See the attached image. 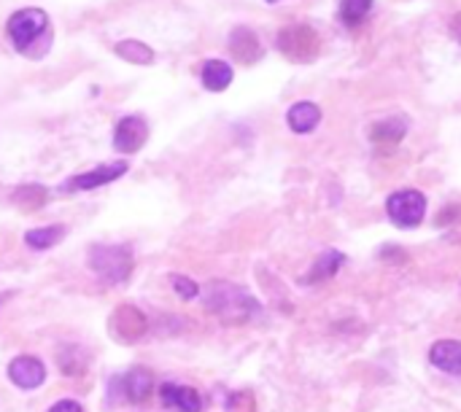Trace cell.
<instances>
[{
  "instance_id": "obj_1",
  "label": "cell",
  "mask_w": 461,
  "mask_h": 412,
  "mask_svg": "<svg viewBox=\"0 0 461 412\" xmlns=\"http://www.w3.org/2000/svg\"><path fill=\"white\" fill-rule=\"evenodd\" d=\"M203 302H205V310L214 313L222 324H246L259 310V302L246 289L235 284H224V281L208 284L203 292Z\"/></svg>"
},
{
  "instance_id": "obj_14",
  "label": "cell",
  "mask_w": 461,
  "mask_h": 412,
  "mask_svg": "<svg viewBox=\"0 0 461 412\" xmlns=\"http://www.w3.org/2000/svg\"><path fill=\"white\" fill-rule=\"evenodd\" d=\"M343 261H346V256H343L340 251H324V253L316 259V264L305 272L302 284H322V281H330L332 275H338V269L343 267Z\"/></svg>"
},
{
  "instance_id": "obj_25",
  "label": "cell",
  "mask_w": 461,
  "mask_h": 412,
  "mask_svg": "<svg viewBox=\"0 0 461 412\" xmlns=\"http://www.w3.org/2000/svg\"><path fill=\"white\" fill-rule=\"evenodd\" d=\"M267 4H278V0H267Z\"/></svg>"
},
{
  "instance_id": "obj_2",
  "label": "cell",
  "mask_w": 461,
  "mask_h": 412,
  "mask_svg": "<svg viewBox=\"0 0 461 412\" xmlns=\"http://www.w3.org/2000/svg\"><path fill=\"white\" fill-rule=\"evenodd\" d=\"M89 267L105 284H124L132 272V251L127 245H95L89 251Z\"/></svg>"
},
{
  "instance_id": "obj_7",
  "label": "cell",
  "mask_w": 461,
  "mask_h": 412,
  "mask_svg": "<svg viewBox=\"0 0 461 412\" xmlns=\"http://www.w3.org/2000/svg\"><path fill=\"white\" fill-rule=\"evenodd\" d=\"M111 391H113V393H119L124 401L143 404V401L151 396V391H154V377H151V372H148V369L135 367V369H130L127 375L113 377V380H111Z\"/></svg>"
},
{
  "instance_id": "obj_3",
  "label": "cell",
  "mask_w": 461,
  "mask_h": 412,
  "mask_svg": "<svg viewBox=\"0 0 461 412\" xmlns=\"http://www.w3.org/2000/svg\"><path fill=\"white\" fill-rule=\"evenodd\" d=\"M278 49L294 62H311L319 54V33L307 25H291L278 33Z\"/></svg>"
},
{
  "instance_id": "obj_9",
  "label": "cell",
  "mask_w": 461,
  "mask_h": 412,
  "mask_svg": "<svg viewBox=\"0 0 461 412\" xmlns=\"http://www.w3.org/2000/svg\"><path fill=\"white\" fill-rule=\"evenodd\" d=\"M124 173H127V162L100 165V168H95V170H89V173H81V176L68 178V184H65L63 189H65L68 194H73V192H89V189H97V186H103V184H111V181L122 178Z\"/></svg>"
},
{
  "instance_id": "obj_16",
  "label": "cell",
  "mask_w": 461,
  "mask_h": 412,
  "mask_svg": "<svg viewBox=\"0 0 461 412\" xmlns=\"http://www.w3.org/2000/svg\"><path fill=\"white\" fill-rule=\"evenodd\" d=\"M200 78L208 92H224L232 84V68L224 60H208L200 70Z\"/></svg>"
},
{
  "instance_id": "obj_20",
  "label": "cell",
  "mask_w": 461,
  "mask_h": 412,
  "mask_svg": "<svg viewBox=\"0 0 461 412\" xmlns=\"http://www.w3.org/2000/svg\"><path fill=\"white\" fill-rule=\"evenodd\" d=\"M373 12V0H340V17L346 25H362Z\"/></svg>"
},
{
  "instance_id": "obj_13",
  "label": "cell",
  "mask_w": 461,
  "mask_h": 412,
  "mask_svg": "<svg viewBox=\"0 0 461 412\" xmlns=\"http://www.w3.org/2000/svg\"><path fill=\"white\" fill-rule=\"evenodd\" d=\"M429 361L448 375H461V342L458 340H440L429 348Z\"/></svg>"
},
{
  "instance_id": "obj_12",
  "label": "cell",
  "mask_w": 461,
  "mask_h": 412,
  "mask_svg": "<svg viewBox=\"0 0 461 412\" xmlns=\"http://www.w3.org/2000/svg\"><path fill=\"white\" fill-rule=\"evenodd\" d=\"M322 121V108L311 100H299L289 108L286 113V124L291 132L297 135H307V132H314Z\"/></svg>"
},
{
  "instance_id": "obj_19",
  "label": "cell",
  "mask_w": 461,
  "mask_h": 412,
  "mask_svg": "<svg viewBox=\"0 0 461 412\" xmlns=\"http://www.w3.org/2000/svg\"><path fill=\"white\" fill-rule=\"evenodd\" d=\"M116 54L127 62H135V65H148L154 62V52L140 44V41H119L116 44Z\"/></svg>"
},
{
  "instance_id": "obj_5",
  "label": "cell",
  "mask_w": 461,
  "mask_h": 412,
  "mask_svg": "<svg viewBox=\"0 0 461 412\" xmlns=\"http://www.w3.org/2000/svg\"><path fill=\"white\" fill-rule=\"evenodd\" d=\"M46 25H49V20H46V14L41 9H22V12H17L9 20L6 30H9L12 44L20 52H28L30 54V46L46 33Z\"/></svg>"
},
{
  "instance_id": "obj_18",
  "label": "cell",
  "mask_w": 461,
  "mask_h": 412,
  "mask_svg": "<svg viewBox=\"0 0 461 412\" xmlns=\"http://www.w3.org/2000/svg\"><path fill=\"white\" fill-rule=\"evenodd\" d=\"M63 237H65V227L63 224L38 227V229H30L25 235V245L33 248V251H46V248H54Z\"/></svg>"
},
{
  "instance_id": "obj_6",
  "label": "cell",
  "mask_w": 461,
  "mask_h": 412,
  "mask_svg": "<svg viewBox=\"0 0 461 412\" xmlns=\"http://www.w3.org/2000/svg\"><path fill=\"white\" fill-rule=\"evenodd\" d=\"M108 326H111V334H113L119 342H138V340L146 334L148 321H146V316H143L135 305H122V308L113 310Z\"/></svg>"
},
{
  "instance_id": "obj_17",
  "label": "cell",
  "mask_w": 461,
  "mask_h": 412,
  "mask_svg": "<svg viewBox=\"0 0 461 412\" xmlns=\"http://www.w3.org/2000/svg\"><path fill=\"white\" fill-rule=\"evenodd\" d=\"M407 132V119L402 116H391V119H383L373 127V141L381 144V146H397Z\"/></svg>"
},
{
  "instance_id": "obj_4",
  "label": "cell",
  "mask_w": 461,
  "mask_h": 412,
  "mask_svg": "<svg viewBox=\"0 0 461 412\" xmlns=\"http://www.w3.org/2000/svg\"><path fill=\"white\" fill-rule=\"evenodd\" d=\"M386 213L389 218L402 227V229H413L423 221L426 216V197L418 192V189H402V192H394L389 200H386Z\"/></svg>"
},
{
  "instance_id": "obj_22",
  "label": "cell",
  "mask_w": 461,
  "mask_h": 412,
  "mask_svg": "<svg viewBox=\"0 0 461 412\" xmlns=\"http://www.w3.org/2000/svg\"><path fill=\"white\" fill-rule=\"evenodd\" d=\"M171 286L176 289V294L181 300H195L200 294V286L195 281H189L187 275H171Z\"/></svg>"
},
{
  "instance_id": "obj_23",
  "label": "cell",
  "mask_w": 461,
  "mask_h": 412,
  "mask_svg": "<svg viewBox=\"0 0 461 412\" xmlns=\"http://www.w3.org/2000/svg\"><path fill=\"white\" fill-rule=\"evenodd\" d=\"M49 412H84V407L76 399H60L57 404L49 407Z\"/></svg>"
},
{
  "instance_id": "obj_10",
  "label": "cell",
  "mask_w": 461,
  "mask_h": 412,
  "mask_svg": "<svg viewBox=\"0 0 461 412\" xmlns=\"http://www.w3.org/2000/svg\"><path fill=\"white\" fill-rule=\"evenodd\" d=\"M9 380L22 388V391H33L38 385H44L46 380V367L41 358L36 356H17L12 364H9Z\"/></svg>"
},
{
  "instance_id": "obj_11",
  "label": "cell",
  "mask_w": 461,
  "mask_h": 412,
  "mask_svg": "<svg viewBox=\"0 0 461 412\" xmlns=\"http://www.w3.org/2000/svg\"><path fill=\"white\" fill-rule=\"evenodd\" d=\"M160 399L168 409L176 412H203V396L189 385H179L168 380L160 385Z\"/></svg>"
},
{
  "instance_id": "obj_15",
  "label": "cell",
  "mask_w": 461,
  "mask_h": 412,
  "mask_svg": "<svg viewBox=\"0 0 461 412\" xmlns=\"http://www.w3.org/2000/svg\"><path fill=\"white\" fill-rule=\"evenodd\" d=\"M230 49L240 62H256L262 57V44L248 28H235L230 38Z\"/></svg>"
},
{
  "instance_id": "obj_24",
  "label": "cell",
  "mask_w": 461,
  "mask_h": 412,
  "mask_svg": "<svg viewBox=\"0 0 461 412\" xmlns=\"http://www.w3.org/2000/svg\"><path fill=\"white\" fill-rule=\"evenodd\" d=\"M450 33H453L456 44H461V14H456V17H453V22H450Z\"/></svg>"
},
{
  "instance_id": "obj_21",
  "label": "cell",
  "mask_w": 461,
  "mask_h": 412,
  "mask_svg": "<svg viewBox=\"0 0 461 412\" xmlns=\"http://www.w3.org/2000/svg\"><path fill=\"white\" fill-rule=\"evenodd\" d=\"M12 200H14L20 208H25V210H38V208L46 202V189H44V186H20V189L12 194Z\"/></svg>"
},
{
  "instance_id": "obj_8",
  "label": "cell",
  "mask_w": 461,
  "mask_h": 412,
  "mask_svg": "<svg viewBox=\"0 0 461 412\" xmlns=\"http://www.w3.org/2000/svg\"><path fill=\"white\" fill-rule=\"evenodd\" d=\"M148 137V124L140 116H124L113 129V149L122 154H135Z\"/></svg>"
}]
</instances>
